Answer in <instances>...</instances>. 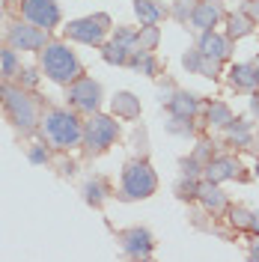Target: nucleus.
<instances>
[{
	"label": "nucleus",
	"mask_w": 259,
	"mask_h": 262,
	"mask_svg": "<svg viewBox=\"0 0 259 262\" xmlns=\"http://www.w3.org/2000/svg\"><path fill=\"white\" fill-rule=\"evenodd\" d=\"M39 131H42V140L51 143L54 149H78L83 146V122L78 119L75 111H66V107H48L45 116L39 119Z\"/></svg>",
	"instance_id": "f257e3e1"
},
{
	"label": "nucleus",
	"mask_w": 259,
	"mask_h": 262,
	"mask_svg": "<svg viewBox=\"0 0 259 262\" xmlns=\"http://www.w3.org/2000/svg\"><path fill=\"white\" fill-rule=\"evenodd\" d=\"M39 66H42V75L51 83H60V86H69L83 75V63L66 42H48L39 51Z\"/></svg>",
	"instance_id": "f03ea898"
},
{
	"label": "nucleus",
	"mask_w": 259,
	"mask_h": 262,
	"mask_svg": "<svg viewBox=\"0 0 259 262\" xmlns=\"http://www.w3.org/2000/svg\"><path fill=\"white\" fill-rule=\"evenodd\" d=\"M158 191V176L152 170V164L146 158H134L122 167V182H119V200L134 203V200H146Z\"/></svg>",
	"instance_id": "7ed1b4c3"
},
{
	"label": "nucleus",
	"mask_w": 259,
	"mask_h": 262,
	"mask_svg": "<svg viewBox=\"0 0 259 262\" xmlns=\"http://www.w3.org/2000/svg\"><path fill=\"white\" fill-rule=\"evenodd\" d=\"M3 107H6V116L9 122L15 125L21 134H30L33 128H39V107L27 93L24 86H6V96H3Z\"/></svg>",
	"instance_id": "20e7f679"
},
{
	"label": "nucleus",
	"mask_w": 259,
	"mask_h": 262,
	"mask_svg": "<svg viewBox=\"0 0 259 262\" xmlns=\"http://www.w3.org/2000/svg\"><path fill=\"white\" fill-rule=\"evenodd\" d=\"M119 122H116L114 116L107 114H90V119L83 122V149H87V155H101L104 149H111L116 143V137H119Z\"/></svg>",
	"instance_id": "39448f33"
},
{
	"label": "nucleus",
	"mask_w": 259,
	"mask_h": 262,
	"mask_svg": "<svg viewBox=\"0 0 259 262\" xmlns=\"http://www.w3.org/2000/svg\"><path fill=\"white\" fill-rule=\"evenodd\" d=\"M111 33V15L96 12V15L78 18V21H69L63 27V36L69 42H81V45H104Z\"/></svg>",
	"instance_id": "423d86ee"
},
{
	"label": "nucleus",
	"mask_w": 259,
	"mask_h": 262,
	"mask_svg": "<svg viewBox=\"0 0 259 262\" xmlns=\"http://www.w3.org/2000/svg\"><path fill=\"white\" fill-rule=\"evenodd\" d=\"M66 98H69V104L75 107V111H81V114H96L98 104H101V83L93 81V78H87L81 75L78 81H72L66 86Z\"/></svg>",
	"instance_id": "0eeeda50"
},
{
	"label": "nucleus",
	"mask_w": 259,
	"mask_h": 262,
	"mask_svg": "<svg viewBox=\"0 0 259 262\" xmlns=\"http://www.w3.org/2000/svg\"><path fill=\"white\" fill-rule=\"evenodd\" d=\"M21 15L24 21H30L42 30H54L60 27L63 21V12H60V3L57 0H21Z\"/></svg>",
	"instance_id": "6e6552de"
},
{
	"label": "nucleus",
	"mask_w": 259,
	"mask_h": 262,
	"mask_svg": "<svg viewBox=\"0 0 259 262\" xmlns=\"http://www.w3.org/2000/svg\"><path fill=\"white\" fill-rule=\"evenodd\" d=\"M6 45L15 51H42L48 45V30L36 27L30 21H15L6 30Z\"/></svg>",
	"instance_id": "1a4fd4ad"
},
{
	"label": "nucleus",
	"mask_w": 259,
	"mask_h": 262,
	"mask_svg": "<svg viewBox=\"0 0 259 262\" xmlns=\"http://www.w3.org/2000/svg\"><path fill=\"white\" fill-rule=\"evenodd\" d=\"M119 242H122V250L128 253L131 259H149L152 250H155V238L143 227H131L125 232H119Z\"/></svg>",
	"instance_id": "9d476101"
},
{
	"label": "nucleus",
	"mask_w": 259,
	"mask_h": 262,
	"mask_svg": "<svg viewBox=\"0 0 259 262\" xmlns=\"http://www.w3.org/2000/svg\"><path fill=\"white\" fill-rule=\"evenodd\" d=\"M221 18H224V9H221L218 0H197L194 12H191V24L203 33V30H214Z\"/></svg>",
	"instance_id": "9b49d317"
},
{
	"label": "nucleus",
	"mask_w": 259,
	"mask_h": 262,
	"mask_svg": "<svg viewBox=\"0 0 259 262\" xmlns=\"http://www.w3.org/2000/svg\"><path fill=\"white\" fill-rule=\"evenodd\" d=\"M197 48L203 51L206 57L224 63V60L229 57V51H232V39H229V36H221V33H214V30H203V33H200Z\"/></svg>",
	"instance_id": "f8f14e48"
},
{
	"label": "nucleus",
	"mask_w": 259,
	"mask_h": 262,
	"mask_svg": "<svg viewBox=\"0 0 259 262\" xmlns=\"http://www.w3.org/2000/svg\"><path fill=\"white\" fill-rule=\"evenodd\" d=\"M200 107H203L200 96L188 93V90H173V96L167 98V111L173 116H188V119H194V116L200 114Z\"/></svg>",
	"instance_id": "ddd939ff"
},
{
	"label": "nucleus",
	"mask_w": 259,
	"mask_h": 262,
	"mask_svg": "<svg viewBox=\"0 0 259 262\" xmlns=\"http://www.w3.org/2000/svg\"><path fill=\"white\" fill-rule=\"evenodd\" d=\"M197 200H200L209 212H221V209H227V194L221 191V182H211V179L197 182Z\"/></svg>",
	"instance_id": "4468645a"
},
{
	"label": "nucleus",
	"mask_w": 259,
	"mask_h": 262,
	"mask_svg": "<svg viewBox=\"0 0 259 262\" xmlns=\"http://www.w3.org/2000/svg\"><path fill=\"white\" fill-rule=\"evenodd\" d=\"M227 75L235 90H250L253 93L259 86V66H253V63H232Z\"/></svg>",
	"instance_id": "2eb2a0df"
},
{
	"label": "nucleus",
	"mask_w": 259,
	"mask_h": 262,
	"mask_svg": "<svg viewBox=\"0 0 259 262\" xmlns=\"http://www.w3.org/2000/svg\"><path fill=\"white\" fill-rule=\"evenodd\" d=\"M203 170H206V179H211V182H227V179H235V176H239L242 164L235 161V158H229V155H221V158H211Z\"/></svg>",
	"instance_id": "dca6fc26"
},
{
	"label": "nucleus",
	"mask_w": 259,
	"mask_h": 262,
	"mask_svg": "<svg viewBox=\"0 0 259 262\" xmlns=\"http://www.w3.org/2000/svg\"><path fill=\"white\" fill-rule=\"evenodd\" d=\"M134 15H137L140 24H161L170 12L164 9L158 0H134Z\"/></svg>",
	"instance_id": "f3484780"
},
{
	"label": "nucleus",
	"mask_w": 259,
	"mask_h": 262,
	"mask_svg": "<svg viewBox=\"0 0 259 262\" xmlns=\"http://www.w3.org/2000/svg\"><path fill=\"white\" fill-rule=\"evenodd\" d=\"M111 107H114L116 119H137L140 116V98L134 93H116Z\"/></svg>",
	"instance_id": "a211bd4d"
},
{
	"label": "nucleus",
	"mask_w": 259,
	"mask_h": 262,
	"mask_svg": "<svg viewBox=\"0 0 259 262\" xmlns=\"http://www.w3.org/2000/svg\"><path fill=\"white\" fill-rule=\"evenodd\" d=\"M253 18L247 15V12H229L227 15V36L229 39H244V36H250L253 33Z\"/></svg>",
	"instance_id": "6ab92c4d"
},
{
	"label": "nucleus",
	"mask_w": 259,
	"mask_h": 262,
	"mask_svg": "<svg viewBox=\"0 0 259 262\" xmlns=\"http://www.w3.org/2000/svg\"><path fill=\"white\" fill-rule=\"evenodd\" d=\"M128 66L134 69V72L146 75V78H155V75H158V60H155L152 51H134L131 60H128Z\"/></svg>",
	"instance_id": "aec40b11"
},
{
	"label": "nucleus",
	"mask_w": 259,
	"mask_h": 262,
	"mask_svg": "<svg viewBox=\"0 0 259 262\" xmlns=\"http://www.w3.org/2000/svg\"><path fill=\"white\" fill-rule=\"evenodd\" d=\"M101 57H104V63L111 66H128L131 60V48H125V45H119V42H107L104 48H101Z\"/></svg>",
	"instance_id": "412c9836"
},
{
	"label": "nucleus",
	"mask_w": 259,
	"mask_h": 262,
	"mask_svg": "<svg viewBox=\"0 0 259 262\" xmlns=\"http://www.w3.org/2000/svg\"><path fill=\"white\" fill-rule=\"evenodd\" d=\"M206 119H209V125H214V128H227L229 122H232V111H229V104H224V101H211L209 111H206Z\"/></svg>",
	"instance_id": "4be33fe9"
},
{
	"label": "nucleus",
	"mask_w": 259,
	"mask_h": 262,
	"mask_svg": "<svg viewBox=\"0 0 259 262\" xmlns=\"http://www.w3.org/2000/svg\"><path fill=\"white\" fill-rule=\"evenodd\" d=\"M158 42H161L158 24H143V27L137 30V51H155Z\"/></svg>",
	"instance_id": "5701e85b"
},
{
	"label": "nucleus",
	"mask_w": 259,
	"mask_h": 262,
	"mask_svg": "<svg viewBox=\"0 0 259 262\" xmlns=\"http://www.w3.org/2000/svg\"><path fill=\"white\" fill-rule=\"evenodd\" d=\"M81 194H83V203H90V206H101L104 203V196H107V185L101 179H90L87 185L81 188Z\"/></svg>",
	"instance_id": "b1692460"
},
{
	"label": "nucleus",
	"mask_w": 259,
	"mask_h": 262,
	"mask_svg": "<svg viewBox=\"0 0 259 262\" xmlns=\"http://www.w3.org/2000/svg\"><path fill=\"white\" fill-rule=\"evenodd\" d=\"M21 66H18V54L15 48H3L0 54V78H18Z\"/></svg>",
	"instance_id": "393cba45"
},
{
	"label": "nucleus",
	"mask_w": 259,
	"mask_h": 262,
	"mask_svg": "<svg viewBox=\"0 0 259 262\" xmlns=\"http://www.w3.org/2000/svg\"><path fill=\"white\" fill-rule=\"evenodd\" d=\"M164 128L170 131V134H176V137H191V134H194V125H191L188 116H170V119L164 122Z\"/></svg>",
	"instance_id": "a878e982"
},
{
	"label": "nucleus",
	"mask_w": 259,
	"mask_h": 262,
	"mask_svg": "<svg viewBox=\"0 0 259 262\" xmlns=\"http://www.w3.org/2000/svg\"><path fill=\"white\" fill-rule=\"evenodd\" d=\"M229 137L235 140V143H242V146H247L250 143V122H244V119H232L227 125Z\"/></svg>",
	"instance_id": "bb28decb"
},
{
	"label": "nucleus",
	"mask_w": 259,
	"mask_h": 262,
	"mask_svg": "<svg viewBox=\"0 0 259 262\" xmlns=\"http://www.w3.org/2000/svg\"><path fill=\"white\" fill-rule=\"evenodd\" d=\"M194 6H197V0H176L173 9H170V15L176 18L179 24H188V21H191V12H194Z\"/></svg>",
	"instance_id": "cd10ccee"
},
{
	"label": "nucleus",
	"mask_w": 259,
	"mask_h": 262,
	"mask_svg": "<svg viewBox=\"0 0 259 262\" xmlns=\"http://www.w3.org/2000/svg\"><path fill=\"white\" fill-rule=\"evenodd\" d=\"M182 66H185V72H188V75H200V66H203V51H200V48L185 51Z\"/></svg>",
	"instance_id": "c85d7f7f"
},
{
	"label": "nucleus",
	"mask_w": 259,
	"mask_h": 262,
	"mask_svg": "<svg viewBox=\"0 0 259 262\" xmlns=\"http://www.w3.org/2000/svg\"><path fill=\"white\" fill-rule=\"evenodd\" d=\"M114 39L119 42V45L131 48V54L137 51V30H131V27H116V30H114Z\"/></svg>",
	"instance_id": "c756f323"
},
{
	"label": "nucleus",
	"mask_w": 259,
	"mask_h": 262,
	"mask_svg": "<svg viewBox=\"0 0 259 262\" xmlns=\"http://www.w3.org/2000/svg\"><path fill=\"white\" fill-rule=\"evenodd\" d=\"M176 196L179 200H197V182L191 176H185V179L176 185Z\"/></svg>",
	"instance_id": "7c9ffc66"
},
{
	"label": "nucleus",
	"mask_w": 259,
	"mask_h": 262,
	"mask_svg": "<svg viewBox=\"0 0 259 262\" xmlns=\"http://www.w3.org/2000/svg\"><path fill=\"white\" fill-rule=\"evenodd\" d=\"M27 158H30V164H48L51 152L42 143H33V146H27Z\"/></svg>",
	"instance_id": "2f4dec72"
},
{
	"label": "nucleus",
	"mask_w": 259,
	"mask_h": 262,
	"mask_svg": "<svg viewBox=\"0 0 259 262\" xmlns=\"http://www.w3.org/2000/svg\"><path fill=\"white\" fill-rule=\"evenodd\" d=\"M229 217H232V224H235L239 229H250V221H253V212H247V209H242V206H235Z\"/></svg>",
	"instance_id": "473e14b6"
},
{
	"label": "nucleus",
	"mask_w": 259,
	"mask_h": 262,
	"mask_svg": "<svg viewBox=\"0 0 259 262\" xmlns=\"http://www.w3.org/2000/svg\"><path fill=\"white\" fill-rule=\"evenodd\" d=\"M179 167H182V176H191V179H197V173L203 170V164L197 161L194 155H191V158H182V164H179Z\"/></svg>",
	"instance_id": "72a5a7b5"
},
{
	"label": "nucleus",
	"mask_w": 259,
	"mask_h": 262,
	"mask_svg": "<svg viewBox=\"0 0 259 262\" xmlns=\"http://www.w3.org/2000/svg\"><path fill=\"white\" fill-rule=\"evenodd\" d=\"M194 158L203 164V167H206V164L211 161V143H200V146L194 149Z\"/></svg>",
	"instance_id": "f704fd0d"
},
{
	"label": "nucleus",
	"mask_w": 259,
	"mask_h": 262,
	"mask_svg": "<svg viewBox=\"0 0 259 262\" xmlns=\"http://www.w3.org/2000/svg\"><path fill=\"white\" fill-rule=\"evenodd\" d=\"M18 78H21V86H36V83H39L36 69H21V72H18Z\"/></svg>",
	"instance_id": "c9c22d12"
},
{
	"label": "nucleus",
	"mask_w": 259,
	"mask_h": 262,
	"mask_svg": "<svg viewBox=\"0 0 259 262\" xmlns=\"http://www.w3.org/2000/svg\"><path fill=\"white\" fill-rule=\"evenodd\" d=\"M244 12L253 18V21H259V0H247L244 3Z\"/></svg>",
	"instance_id": "e433bc0d"
},
{
	"label": "nucleus",
	"mask_w": 259,
	"mask_h": 262,
	"mask_svg": "<svg viewBox=\"0 0 259 262\" xmlns=\"http://www.w3.org/2000/svg\"><path fill=\"white\" fill-rule=\"evenodd\" d=\"M250 111L259 116V93H256V90H253V96H250Z\"/></svg>",
	"instance_id": "4c0bfd02"
},
{
	"label": "nucleus",
	"mask_w": 259,
	"mask_h": 262,
	"mask_svg": "<svg viewBox=\"0 0 259 262\" xmlns=\"http://www.w3.org/2000/svg\"><path fill=\"white\" fill-rule=\"evenodd\" d=\"M250 229H253V232H259V212H253V221H250Z\"/></svg>",
	"instance_id": "58836bf2"
},
{
	"label": "nucleus",
	"mask_w": 259,
	"mask_h": 262,
	"mask_svg": "<svg viewBox=\"0 0 259 262\" xmlns=\"http://www.w3.org/2000/svg\"><path fill=\"white\" fill-rule=\"evenodd\" d=\"M250 259H259V245L250 247Z\"/></svg>",
	"instance_id": "ea45409f"
},
{
	"label": "nucleus",
	"mask_w": 259,
	"mask_h": 262,
	"mask_svg": "<svg viewBox=\"0 0 259 262\" xmlns=\"http://www.w3.org/2000/svg\"><path fill=\"white\" fill-rule=\"evenodd\" d=\"M3 96H6V86H0V104H3Z\"/></svg>",
	"instance_id": "a19ab883"
},
{
	"label": "nucleus",
	"mask_w": 259,
	"mask_h": 262,
	"mask_svg": "<svg viewBox=\"0 0 259 262\" xmlns=\"http://www.w3.org/2000/svg\"><path fill=\"white\" fill-rule=\"evenodd\" d=\"M0 24H3V9H0Z\"/></svg>",
	"instance_id": "79ce46f5"
},
{
	"label": "nucleus",
	"mask_w": 259,
	"mask_h": 262,
	"mask_svg": "<svg viewBox=\"0 0 259 262\" xmlns=\"http://www.w3.org/2000/svg\"><path fill=\"white\" fill-rule=\"evenodd\" d=\"M256 176H259V161H256Z\"/></svg>",
	"instance_id": "37998d69"
},
{
	"label": "nucleus",
	"mask_w": 259,
	"mask_h": 262,
	"mask_svg": "<svg viewBox=\"0 0 259 262\" xmlns=\"http://www.w3.org/2000/svg\"><path fill=\"white\" fill-rule=\"evenodd\" d=\"M6 3H12V0H6Z\"/></svg>",
	"instance_id": "c03bdc74"
},
{
	"label": "nucleus",
	"mask_w": 259,
	"mask_h": 262,
	"mask_svg": "<svg viewBox=\"0 0 259 262\" xmlns=\"http://www.w3.org/2000/svg\"><path fill=\"white\" fill-rule=\"evenodd\" d=\"M0 54H3V48H0Z\"/></svg>",
	"instance_id": "a18cd8bd"
}]
</instances>
